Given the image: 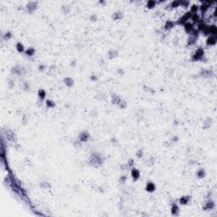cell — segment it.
Wrapping results in <instances>:
<instances>
[{
    "label": "cell",
    "instance_id": "cell-1",
    "mask_svg": "<svg viewBox=\"0 0 217 217\" xmlns=\"http://www.w3.org/2000/svg\"><path fill=\"white\" fill-rule=\"evenodd\" d=\"M105 162V155L102 154L99 152H92L89 156L88 164L92 167L98 168V167L102 166Z\"/></svg>",
    "mask_w": 217,
    "mask_h": 217
},
{
    "label": "cell",
    "instance_id": "cell-2",
    "mask_svg": "<svg viewBox=\"0 0 217 217\" xmlns=\"http://www.w3.org/2000/svg\"><path fill=\"white\" fill-rule=\"evenodd\" d=\"M205 57V51L203 48H198L194 51V53L193 54L192 57H191V60L193 62L197 61H203Z\"/></svg>",
    "mask_w": 217,
    "mask_h": 217
},
{
    "label": "cell",
    "instance_id": "cell-3",
    "mask_svg": "<svg viewBox=\"0 0 217 217\" xmlns=\"http://www.w3.org/2000/svg\"><path fill=\"white\" fill-rule=\"evenodd\" d=\"M199 37V31L197 30V29H194L193 32H191L188 37H187V47H189V46H193L194 45L195 43L198 41V38Z\"/></svg>",
    "mask_w": 217,
    "mask_h": 217
},
{
    "label": "cell",
    "instance_id": "cell-4",
    "mask_svg": "<svg viewBox=\"0 0 217 217\" xmlns=\"http://www.w3.org/2000/svg\"><path fill=\"white\" fill-rule=\"evenodd\" d=\"M10 73L12 75H15L17 76H22L27 73V70L25 69L24 66L21 65H15L11 68Z\"/></svg>",
    "mask_w": 217,
    "mask_h": 217
},
{
    "label": "cell",
    "instance_id": "cell-5",
    "mask_svg": "<svg viewBox=\"0 0 217 217\" xmlns=\"http://www.w3.org/2000/svg\"><path fill=\"white\" fill-rule=\"evenodd\" d=\"M202 32H203L205 36H216L217 35V27L215 25H207Z\"/></svg>",
    "mask_w": 217,
    "mask_h": 217
},
{
    "label": "cell",
    "instance_id": "cell-6",
    "mask_svg": "<svg viewBox=\"0 0 217 217\" xmlns=\"http://www.w3.org/2000/svg\"><path fill=\"white\" fill-rule=\"evenodd\" d=\"M191 16H192V13H191L190 11H187V12L185 13L183 15H181L180 18H179L177 21L175 22L176 25H183L185 23H187L191 19Z\"/></svg>",
    "mask_w": 217,
    "mask_h": 217
},
{
    "label": "cell",
    "instance_id": "cell-7",
    "mask_svg": "<svg viewBox=\"0 0 217 217\" xmlns=\"http://www.w3.org/2000/svg\"><path fill=\"white\" fill-rule=\"evenodd\" d=\"M38 4H39V3L37 1H30L27 3V5H25V10H27V11L29 14H32L37 10Z\"/></svg>",
    "mask_w": 217,
    "mask_h": 217
},
{
    "label": "cell",
    "instance_id": "cell-8",
    "mask_svg": "<svg viewBox=\"0 0 217 217\" xmlns=\"http://www.w3.org/2000/svg\"><path fill=\"white\" fill-rule=\"evenodd\" d=\"M91 139V134L88 131H82L78 134V141L81 143H86Z\"/></svg>",
    "mask_w": 217,
    "mask_h": 217
},
{
    "label": "cell",
    "instance_id": "cell-9",
    "mask_svg": "<svg viewBox=\"0 0 217 217\" xmlns=\"http://www.w3.org/2000/svg\"><path fill=\"white\" fill-rule=\"evenodd\" d=\"M4 137H6L7 140L10 141V142H15L16 141V139H17L16 134L13 130L7 129L4 132Z\"/></svg>",
    "mask_w": 217,
    "mask_h": 217
},
{
    "label": "cell",
    "instance_id": "cell-10",
    "mask_svg": "<svg viewBox=\"0 0 217 217\" xmlns=\"http://www.w3.org/2000/svg\"><path fill=\"white\" fill-rule=\"evenodd\" d=\"M215 208V202L213 199L209 198L208 200L205 202L204 206H203V210L204 211H210L212 210Z\"/></svg>",
    "mask_w": 217,
    "mask_h": 217
},
{
    "label": "cell",
    "instance_id": "cell-11",
    "mask_svg": "<svg viewBox=\"0 0 217 217\" xmlns=\"http://www.w3.org/2000/svg\"><path fill=\"white\" fill-rule=\"evenodd\" d=\"M198 76L199 77H204V78H209L211 77L214 75V72L212 70L210 69H201L198 72Z\"/></svg>",
    "mask_w": 217,
    "mask_h": 217
},
{
    "label": "cell",
    "instance_id": "cell-12",
    "mask_svg": "<svg viewBox=\"0 0 217 217\" xmlns=\"http://www.w3.org/2000/svg\"><path fill=\"white\" fill-rule=\"evenodd\" d=\"M214 1H208V2H203L202 3V4L199 5V10H200V11H201V13H202V14H205L208 11V10H209V8H210V6H211V4H214Z\"/></svg>",
    "mask_w": 217,
    "mask_h": 217
},
{
    "label": "cell",
    "instance_id": "cell-13",
    "mask_svg": "<svg viewBox=\"0 0 217 217\" xmlns=\"http://www.w3.org/2000/svg\"><path fill=\"white\" fill-rule=\"evenodd\" d=\"M156 190V185L153 181H147L145 185V191L147 193H153Z\"/></svg>",
    "mask_w": 217,
    "mask_h": 217
},
{
    "label": "cell",
    "instance_id": "cell-14",
    "mask_svg": "<svg viewBox=\"0 0 217 217\" xmlns=\"http://www.w3.org/2000/svg\"><path fill=\"white\" fill-rule=\"evenodd\" d=\"M131 176H132V178L133 181H138V179H139L140 176H141L140 170L137 168H136V167H132V168L131 169Z\"/></svg>",
    "mask_w": 217,
    "mask_h": 217
},
{
    "label": "cell",
    "instance_id": "cell-15",
    "mask_svg": "<svg viewBox=\"0 0 217 217\" xmlns=\"http://www.w3.org/2000/svg\"><path fill=\"white\" fill-rule=\"evenodd\" d=\"M170 214L173 216H178L180 214V208L176 203H172L170 204Z\"/></svg>",
    "mask_w": 217,
    "mask_h": 217
},
{
    "label": "cell",
    "instance_id": "cell-16",
    "mask_svg": "<svg viewBox=\"0 0 217 217\" xmlns=\"http://www.w3.org/2000/svg\"><path fill=\"white\" fill-rule=\"evenodd\" d=\"M191 199H192V196L191 195H182L178 199V203L181 205H187L191 201Z\"/></svg>",
    "mask_w": 217,
    "mask_h": 217
},
{
    "label": "cell",
    "instance_id": "cell-17",
    "mask_svg": "<svg viewBox=\"0 0 217 217\" xmlns=\"http://www.w3.org/2000/svg\"><path fill=\"white\" fill-rule=\"evenodd\" d=\"M124 17V14L121 10H116L111 14L112 21H120Z\"/></svg>",
    "mask_w": 217,
    "mask_h": 217
},
{
    "label": "cell",
    "instance_id": "cell-18",
    "mask_svg": "<svg viewBox=\"0 0 217 217\" xmlns=\"http://www.w3.org/2000/svg\"><path fill=\"white\" fill-rule=\"evenodd\" d=\"M118 55H119V52H118L117 49H115V48H111L107 52V57H108L109 59H114Z\"/></svg>",
    "mask_w": 217,
    "mask_h": 217
},
{
    "label": "cell",
    "instance_id": "cell-19",
    "mask_svg": "<svg viewBox=\"0 0 217 217\" xmlns=\"http://www.w3.org/2000/svg\"><path fill=\"white\" fill-rule=\"evenodd\" d=\"M183 25H184V31H185V32L187 33L188 35H189L191 32H193V30L195 29V28H194V25H193L192 22H189V21H187V23H185Z\"/></svg>",
    "mask_w": 217,
    "mask_h": 217
},
{
    "label": "cell",
    "instance_id": "cell-20",
    "mask_svg": "<svg viewBox=\"0 0 217 217\" xmlns=\"http://www.w3.org/2000/svg\"><path fill=\"white\" fill-rule=\"evenodd\" d=\"M212 124H213V119L211 117H207L206 119H205L203 121V126H202V128L204 130H207L210 128L211 126H212Z\"/></svg>",
    "mask_w": 217,
    "mask_h": 217
},
{
    "label": "cell",
    "instance_id": "cell-21",
    "mask_svg": "<svg viewBox=\"0 0 217 217\" xmlns=\"http://www.w3.org/2000/svg\"><path fill=\"white\" fill-rule=\"evenodd\" d=\"M63 82L65 84V86H68V88H72L75 85V80L71 76H65L63 79Z\"/></svg>",
    "mask_w": 217,
    "mask_h": 217
},
{
    "label": "cell",
    "instance_id": "cell-22",
    "mask_svg": "<svg viewBox=\"0 0 217 217\" xmlns=\"http://www.w3.org/2000/svg\"><path fill=\"white\" fill-rule=\"evenodd\" d=\"M175 25H176L175 21H170V20H167V21H166V23H164V29L166 31H170L171 29H173L175 27Z\"/></svg>",
    "mask_w": 217,
    "mask_h": 217
},
{
    "label": "cell",
    "instance_id": "cell-23",
    "mask_svg": "<svg viewBox=\"0 0 217 217\" xmlns=\"http://www.w3.org/2000/svg\"><path fill=\"white\" fill-rule=\"evenodd\" d=\"M121 100H122V98H120V95H118L116 93H112V95H111V102H112L113 105H118Z\"/></svg>",
    "mask_w": 217,
    "mask_h": 217
},
{
    "label": "cell",
    "instance_id": "cell-24",
    "mask_svg": "<svg viewBox=\"0 0 217 217\" xmlns=\"http://www.w3.org/2000/svg\"><path fill=\"white\" fill-rule=\"evenodd\" d=\"M217 42V37L216 36H209L206 40L207 46H214Z\"/></svg>",
    "mask_w": 217,
    "mask_h": 217
},
{
    "label": "cell",
    "instance_id": "cell-25",
    "mask_svg": "<svg viewBox=\"0 0 217 217\" xmlns=\"http://www.w3.org/2000/svg\"><path fill=\"white\" fill-rule=\"evenodd\" d=\"M37 96H38V98L40 101H43L45 100L46 96H47V92L43 88H40L37 91Z\"/></svg>",
    "mask_w": 217,
    "mask_h": 217
},
{
    "label": "cell",
    "instance_id": "cell-26",
    "mask_svg": "<svg viewBox=\"0 0 217 217\" xmlns=\"http://www.w3.org/2000/svg\"><path fill=\"white\" fill-rule=\"evenodd\" d=\"M35 54H36V49L33 47H29L25 51V54L28 57H32L35 55Z\"/></svg>",
    "mask_w": 217,
    "mask_h": 217
},
{
    "label": "cell",
    "instance_id": "cell-27",
    "mask_svg": "<svg viewBox=\"0 0 217 217\" xmlns=\"http://www.w3.org/2000/svg\"><path fill=\"white\" fill-rule=\"evenodd\" d=\"M205 176H206V170H205L204 168H200L197 170L196 172V176L199 179H203L205 177Z\"/></svg>",
    "mask_w": 217,
    "mask_h": 217
},
{
    "label": "cell",
    "instance_id": "cell-28",
    "mask_svg": "<svg viewBox=\"0 0 217 217\" xmlns=\"http://www.w3.org/2000/svg\"><path fill=\"white\" fill-rule=\"evenodd\" d=\"M15 48H16V50L18 51L19 53H25V46L23 45V43L21 42H17Z\"/></svg>",
    "mask_w": 217,
    "mask_h": 217
},
{
    "label": "cell",
    "instance_id": "cell-29",
    "mask_svg": "<svg viewBox=\"0 0 217 217\" xmlns=\"http://www.w3.org/2000/svg\"><path fill=\"white\" fill-rule=\"evenodd\" d=\"M12 37H13V33H12V31H5V32L3 34V39H4V41H8V40H10Z\"/></svg>",
    "mask_w": 217,
    "mask_h": 217
},
{
    "label": "cell",
    "instance_id": "cell-30",
    "mask_svg": "<svg viewBox=\"0 0 217 217\" xmlns=\"http://www.w3.org/2000/svg\"><path fill=\"white\" fill-rule=\"evenodd\" d=\"M191 20L193 21V24H198V23L201 21L200 17L198 14H192V16H191Z\"/></svg>",
    "mask_w": 217,
    "mask_h": 217
},
{
    "label": "cell",
    "instance_id": "cell-31",
    "mask_svg": "<svg viewBox=\"0 0 217 217\" xmlns=\"http://www.w3.org/2000/svg\"><path fill=\"white\" fill-rule=\"evenodd\" d=\"M39 187L42 189H49L51 188V184L48 181H41L39 182Z\"/></svg>",
    "mask_w": 217,
    "mask_h": 217
},
{
    "label": "cell",
    "instance_id": "cell-32",
    "mask_svg": "<svg viewBox=\"0 0 217 217\" xmlns=\"http://www.w3.org/2000/svg\"><path fill=\"white\" fill-rule=\"evenodd\" d=\"M45 103H46V106H47V108H48V109L54 108V107L56 106L55 102H54V100H52V99H47Z\"/></svg>",
    "mask_w": 217,
    "mask_h": 217
},
{
    "label": "cell",
    "instance_id": "cell-33",
    "mask_svg": "<svg viewBox=\"0 0 217 217\" xmlns=\"http://www.w3.org/2000/svg\"><path fill=\"white\" fill-rule=\"evenodd\" d=\"M156 4H157V2H156L155 0H147V8H149V10H152V8H154L155 7Z\"/></svg>",
    "mask_w": 217,
    "mask_h": 217
},
{
    "label": "cell",
    "instance_id": "cell-34",
    "mask_svg": "<svg viewBox=\"0 0 217 217\" xmlns=\"http://www.w3.org/2000/svg\"><path fill=\"white\" fill-rule=\"evenodd\" d=\"M179 6H180V0H173L168 7L171 8H177Z\"/></svg>",
    "mask_w": 217,
    "mask_h": 217
},
{
    "label": "cell",
    "instance_id": "cell-35",
    "mask_svg": "<svg viewBox=\"0 0 217 217\" xmlns=\"http://www.w3.org/2000/svg\"><path fill=\"white\" fill-rule=\"evenodd\" d=\"M61 11L65 14H68L71 12V7L69 5H62L61 6Z\"/></svg>",
    "mask_w": 217,
    "mask_h": 217
},
{
    "label": "cell",
    "instance_id": "cell-36",
    "mask_svg": "<svg viewBox=\"0 0 217 217\" xmlns=\"http://www.w3.org/2000/svg\"><path fill=\"white\" fill-rule=\"evenodd\" d=\"M146 163H147V166H153L154 164V163H155V158L154 157V156H151V157H149V159H147V160L146 161Z\"/></svg>",
    "mask_w": 217,
    "mask_h": 217
},
{
    "label": "cell",
    "instance_id": "cell-37",
    "mask_svg": "<svg viewBox=\"0 0 217 217\" xmlns=\"http://www.w3.org/2000/svg\"><path fill=\"white\" fill-rule=\"evenodd\" d=\"M199 10V5L198 4H193L190 8V12L192 14H197L198 10Z\"/></svg>",
    "mask_w": 217,
    "mask_h": 217
},
{
    "label": "cell",
    "instance_id": "cell-38",
    "mask_svg": "<svg viewBox=\"0 0 217 217\" xmlns=\"http://www.w3.org/2000/svg\"><path fill=\"white\" fill-rule=\"evenodd\" d=\"M127 102L126 100H124V99H122L120 102V103L119 105H118V107H119V108L120 109H126V108H127Z\"/></svg>",
    "mask_w": 217,
    "mask_h": 217
},
{
    "label": "cell",
    "instance_id": "cell-39",
    "mask_svg": "<svg viewBox=\"0 0 217 217\" xmlns=\"http://www.w3.org/2000/svg\"><path fill=\"white\" fill-rule=\"evenodd\" d=\"M22 88H23V89H24L25 91H29V90L31 89V84H30V82H29L28 81H25V82H23Z\"/></svg>",
    "mask_w": 217,
    "mask_h": 217
},
{
    "label": "cell",
    "instance_id": "cell-40",
    "mask_svg": "<svg viewBox=\"0 0 217 217\" xmlns=\"http://www.w3.org/2000/svg\"><path fill=\"white\" fill-rule=\"evenodd\" d=\"M7 84H8V88H10V89L14 88V80L12 79V78H8Z\"/></svg>",
    "mask_w": 217,
    "mask_h": 217
},
{
    "label": "cell",
    "instance_id": "cell-41",
    "mask_svg": "<svg viewBox=\"0 0 217 217\" xmlns=\"http://www.w3.org/2000/svg\"><path fill=\"white\" fill-rule=\"evenodd\" d=\"M127 181V176L126 175H122V176H120V177L119 179V182H120V184L121 185H124L126 183V181Z\"/></svg>",
    "mask_w": 217,
    "mask_h": 217
},
{
    "label": "cell",
    "instance_id": "cell-42",
    "mask_svg": "<svg viewBox=\"0 0 217 217\" xmlns=\"http://www.w3.org/2000/svg\"><path fill=\"white\" fill-rule=\"evenodd\" d=\"M46 69H47V66L44 64H39L38 66H37V70L41 72H43L46 71Z\"/></svg>",
    "mask_w": 217,
    "mask_h": 217
},
{
    "label": "cell",
    "instance_id": "cell-43",
    "mask_svg": "<svg viewBox=\"0 0 217 217\" xmlns=\"http://www.w3.org/2000/svg\"><path fill=\"white\" fill-rule=\"evenodd\" d=\"M144 154V151H143V149H138L137 153H136V156L138 158V159H141V158H143V156Z\"/></svg>",
    "mask_w": 217,
    "mask_h": 217
},
{
    "label": "cell",
    "instance_id": "cell-44",
    "mask_svg": "<svg viewBox=\"0 0 217 217\" xmlns=\"http://www.w3.org/2000/svg\"><path fill=\"white\" fill-rule=\"evenodd\" d=\"M190 4V2L188 0H180V5L183 7H188Z\"/></svg>",
    "mask_w": 217,
    "mask_h": 217
},
{
    "label": "cell",
    "instance_id": "cell-45",
    "mask_svg": "<svg viewBox=\"0 0 217 217\" xmlns=\"http://www.w3.org/2000/svg\"><path fill=\"white\" fill-rule=\"evenodd\" d=\"M174 69H172V68H168L167 69V71H166V74L168 76H172L173 75H174Z\"/></svg>",
    "mask_w": 217,
    "mask_h": 217
},
{
    "label": "cell",
    "instance_id": "cell-46",
    "mask_svg": "<svg viewBox=\"0 0 217 217\" xmlns=\"http://www.w3.org/2000/svg\"><path fill=\"white\" fill-rule=\"evenodd\" d=\"M115 72H116V74L119 75L120 76H124V74H125V71H124L123 68H118Z\"/></svg>",
    "mask_w": 217,
    "mask_h": 217
},
{
    "label": "cell",
    "instance_id": "cell-47",
    "mask_svg": "<svg viewBox=\"0 0 217 217\" xmlns=\"http://www.w3.org/2000/svg\"><path fill=\"white\" fill-rule=\"evenodd\" d=\"M89 20H90L91 21L94 22V21H98V15L96 14H92L90 16H89Z\"/></svg>",
    "mask_w": 217,
    "mask_h": 217
},
{
    "label": "cell",
    "instance_id": "cell-48",
    "mask_svg": "<svg viewBox=\"0 0 217 217\" xmlns=\"http://www.w3.org/2000/svg\"><path fill=\"white\" fill-rule=\"evenodd\" d=\"M127 164H128V166L130 168L134 167V160H133V159H129L128 162H127Z\"/></svg>",
    "mask_w": 217,
    "mask_h": 217
},
{
    "label": "cell",
    "instance_id": "cell-49",
    "mask_svg": "<svg viewBox=\"0 0 217 217\" xmlns=\"http://www.w3.org/2000/svg\"><path fill=\"white\" fill-rule=\"evenodd\" d=\"M130 168V167L128 166V164H120V169L121 170H128Z\"/></svg>",
    "mask_w": 217,
    "mask_h": 217
},
{
    "label": "cell",
    "instance_id": "cell-50",
    "mask_svg": "<svg viewBox=\"0 0 217 217\" xmlns=\"http://www.w3.org/2000/svg\"><path fill=\"white\" fill-rule=\"evenodd\" d=\"M179 44V37H175L173 38V45L174 46H178Z\"/></svg>",
    "mask_w": 217,
    "mask_h": 217
},
{
    "label": "cell",
    "instance_id": "cell-51",
    "mask_svg": "<svg viewBox=\"0 0 217 217\" xmlns=\"http://www.w3.org/2000/svg\"><path fill=\"white\" fill-rule=\"evenodd\" d=\"M90 80L92 81V82H96V81H98V76H97V75L92 74L91 76H90Z\"/></svg>",
    "mask_w": 217,
    "mask_h": 217
},
{
    "label": "cell",
    "instance_id": "cell-52",
    "mask_svg": "<svg viewBox=\"0 0 217 217\" xmlns=\"http://www.w3.org/2000/svg\"><path fill=\"white\" fill-rule=\"evenodd\" d=\"M179 140V137H178V136H173V137H171V142L172 143H177Z\"/></svg>",
    "mask_w": 217,
    "mask_h": 217
},
{
    "label": "cell",
    "instance_id": "cell-53",
    "mask_svg": "<svg viewBox=\"0 0 217 217\" xmlns=\"http://www.w3.org/2000/svg\"><path fill=\"white\" fill-rule=\"evenodd\" d=\"M70 65L71 66V67H75V66L76 65V59H73V60H71V63H70Z\"/></svg>",
    "mask_w": 217,
    "mask_h": 217
},
{
    "label": "cell",
    "instance_id": "cell-54",
    "mask_svg": "<svg viewBox=\"0 0 217 217\" xmlns=\"http://www.w3.org/2000/svg\"><path fill=\"white\" fill-rule=\"evenodd\" d=\"M55 68H56V65H52L49 66L48 70H49V71H52L55 70Z\"/></svg>",
    "mask_w": 217,
    "mask_h": 217
},
{
    "label": "cell",
    "instance_id": "cell-55",
    "mask_svg": "<svg viewBox=\"0 0 217 217\" xmlns=\"http://www.w3.org/2000/svg\"><path fill=\"white\" fill-rule=\"evenodd\" d=\"M98 3H99L100 4H103V5H105L106 4V2L105 1V0H100V1L98 2Z\"/></svg>",
    "mask_w": 217,
    "mask_h": 217
}]
</instances>
